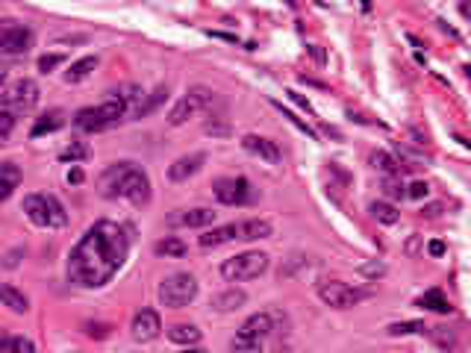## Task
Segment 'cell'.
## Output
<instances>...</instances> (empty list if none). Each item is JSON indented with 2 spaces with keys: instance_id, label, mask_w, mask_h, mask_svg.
Wrapping results in <instances>:
<instances>
[{
  "instance_id": "cell-42",
  "label": "cell",
  "mask_w": 471,
  "mask_h": 353,
  "mask_svg": "<svg viewBox=\"0 0 471 353\" xmlns=\"http://www.w3.org/2000/svg\"><path fill=\"white\" fill-rule=\"evenodd\" d=\"M85 333H89L92 339H106L112 333V327L110 324H85Z\"/></svg>"
},
{
  "instance_id": "cell-44",
  "label": "cell",
  "mask_w": 471,
  "mask_h": 353,
  "mask_svg": "<svg viewBox=\"0 0 471 353\" xmlns=\"http://www.w3.org/2000/svg\"><path fill=\"white\" fill-rule=\"evenodd\" d=\"M21 256H24V248H15V251H9V253L4 256V268H15V265L21 262Z\"/></svg>"
},
{
  "instance_id": "cell-22",
  "label": "cell",
  "mask_w": 471,
  "mask_h": 353,
  "mask_svg": "<svg viewBox=\"0 0 471 353\" xmlns=\"http://www.w3.org/2000/svg\"><path fill=\"white\" fill-rule=\"evenodd\" d=\"M62 127H65V112H62V109H51L48 115H41V118L33 124L30 136H33V139H38V136H48V132L62 130Z\"/></svg>"
},
{
  "instance_id": "cell-27",
  "label": "cell",
  "mask_w": 471,
  "mask_h": 353,
  "mask_svg": "<svg viewBox=\"0 0 471 353\" xmlns=\"http://www.w3.org/2000/svg\"><path fill=\"white\" fill-rule=\"evenodd\" d=\"M162 100H168V88H165V85H157L151 95H144V100H142V106L136 109L133 121H136V118H144V115H151V112H157Z\"/></svg>"
},
{
  "instance_id": "cell-40",
  "label": "cell",
  "mask_w": 471,
  "mask_h": 353,
  "mask_svg": "<svg viewBox=\"0 0 471 353\" xmlns=\"http://www.w3.org/2000/svg\"><path fill=\"white\" fill-rule=\"evenodd\" d=\"M62 62H65V53H45V56H38V71L51 74L53 68H59Z\"/></svg>"
},
{
  "instance_id": "cell-2",
  "label": "cell",
  "mask_w": 471,
  "mask_h": 353,
  "mask_svg": "<svg viewBox=\"0 0 471 353\" xmlns=\"http://www.w3.org/2000/svg\"><path fill=\"white\" fill-rule=\"evenodd\" d=\"M97 189H100L103 197H110V201L124 197V201H130L133 206H144L147 201H151V176L133 162L110 165L100 174Z\"/></svg>"
},
{
  "instance_id": "cell-45",
  "label": "cell",
  "mask_w": 471,
  "mask_h": 353,
  "mask_svg": "<svg viewBox=\"0 0 471 353\" xmlns=\"http://www.w3.org/2000/svg\"><path fill=\"white\" fill-rule=\"evenodd\" d=\"M53 41L56 44H83V41H89V36H83V33H77V36H56Z\"/></svg>"
},
{
  "instance_id": "cell-41",
  "label": "cell",
  "mask_w": 471,
  "mask_h": 353,
  "mask_svg": "<svg viewBox=\"0 0 471 353\" xmlns=\"http://www.w3.org/2000/svg\"><path fill=\"white\" fill-rule=\"evenodd\" d=\"M427 194H430V186H427L424 180H416L410 189H406V197H413V201H424Z\"/></svg>"
},
{
  "instance_id": "cell-12",
  "label": "cell",
  "mask_w": 471,
  "mask_h": 353,
  "mask_svg": "<svg viewBox=\"0 0 471 353\" xmlns=\"http://www.w3.org/2000/svg\"><path fill=\"white\" fill-rule=\"evenodd\" d=\"M242 147L248 153H253V157H260L263 162H268V165H277V162L283 159V153H280V147H277V142H271L265 136H256V132H248V136L242 139Z\"/></svg>"
},
{
  "instance_id": "cell-50",
  "label": "cell",
  "mask_w": 471,
  "mask_h": 353,
  "mask_svg": "<svg viewBox=\"0 0 471 353\" xmlns=\"http://www.w3.org/2000/svg\"><path fill=\"white\" fill-rule=\"evenodd\" d=\"M427 251H430L433 256H442L445 253V245H442V241H430V248H427Z\"/></svg>"
},
{
  "instance_id": "cell-29",
  "label": "cell",
  "mask_w": 471,
  "mask_h": 353,
  "mask_svg": "<svg viewBox=\"0 0 471 353\" xmlns=\"http://www.w3.org/2000/svg\"><path fill=\"white\" fill-rule=\"evenodd\" d=\"M0 353H36V344L24 336H6L0 333Z\"/></svg>"
},
{
  "instance_id": "cell-8",
  "label": "cell",
  "mask_w": 471,
  "mask_h": 353,
  "mask_svg": "<svg viewBox=\"0 0 471 353\" xmlns=\"http://www.w3.org/2000/svg\"><path fill=\"white\" fill-rule=\"evenodd\" d=\"M318 297L324 300L327 306H333V309H351L359 300L371 297V292L369 289H356V285L342 283V280H321L318 283Z\"/></svg>"
},
{
  "instance_id": "cell-3",
  "label": "cell",
  "mask_w": 471,
  "mask_h": 353,
  "mask_svg": "<svg viewBox=\"0 0 471 353\" xmlns=\"http://www.w3.org/2000/svg\"><path fill=\"white\" fill-rule=\"evenodd\" d=\"M24 212L41 230H62L68 224V212L62 206V201L56 194H27L24 197Z\"/></svg>"
},
{
  "instance_id": "cell-15",
  "label": "cell",
  "mask_w": 471,
  "mask_h": 353,
  "mask_svg": "<svg viewBox=\"0 0 471 353\" xmlns=\"http://www.w3.org/2000/svg\"><path fill=\"white\" fill-rule=\"evenodd\" d=\"M206 162V153H189V157H180L174 165L168 168V180L171 183H186L189 176H195Z\"/></svg>"
},
{
  "instance_id": "cell-24",
  "label": "cell",
  "mask_w": 471,
  "mask_h": 353,
  "mask_svg": "<svg viewBox=\"0 0 471 353\" xmlns=\"http://www.w3.org/2000/svg\"><path fill=\"white\" fill-rule=\"evenodd\" d=\"M97 65H100L97 56H83V59L71 62V68L65 71V83H83V80H89Z\"/></svg>"
},
{
  "instance_id": "cell-5",
  "label": "cell",
  "mask_w": 471,
  "mask_h": 353,
  "mask_svg": "<svg viewBox=\"0 0 471 353\" xmlns=\"http://www.w3.org/2000/svg\"><path fill=\"white\" fill-rule=\"evenodd\" d=\"M124 106L115 103V100H103L97 106H85L74 115V127L83 130V132H100V130H110L115 124H121L124 118Z\"/></svg>"
},
{
  "instance_id": "cell-10",
  "label": "cell",
  "mask_w": 471,
  "mask_h": 353,
  "mask_svg": "<svg viewBox=\"0 0 471 353\" xmlns=\"http://www.w3.org/2000/svg\"><path fill=\"white\" fill-rule=\"evenodd\" d=\"M212 194L218 197V204L224 206H245L253 201V186L245 176H218L212 183Z\"/></svg>"
},
{
  "instance_id": "cell-39",
  "label": "cell",
  "mask_w": 471,
  "mask_h": 353,
  "mask_svg": "<svg viewBox=\"0 0 471 353\" xmlns=\"http://www.w3.org/2000/svg\"><path fill=\"white\" fill-rule=\"evenodd\" d=\"M271 103H274L277 109H280V112H283V118H286V121H292V124H295L297 130H301V132H307V136H309V139H315V130H312V127H309L307 121H301V118H297V115L292 112V109H286L283 103H277V100H271Z\"/></svg>"
},
{
  "instance_id": "cell-9",
  "label": "cell",
  "mask_w": 471,
  "mask_h": 353,
  "mask_svg": "<svg viewBox=\"0 0 471 353\" xmlns=\"http://www.w3.org/2000/svg\"><path fill=\"white\" fill-rule=\"evenodd\" d=\"M36 41V33L24 24H18L12 18H4L0 21V51L9 53V56H21L33 48Z\"/></svg>"
},
{
  "instance_id": "cell-4",
  "label": "cell",
  "mask_w": 471,
  "mask_h": 353,
  "mask_svg": "<svg viewBox=\"0 0 471 353\" xmlns=\"http://www.w3.org/2000/svg\"><path fill=\"white\" fill-rule=\"evenodd\" d=\"M268 253L263 251H245V253H236L230 259L221 262V277L227 283H245V280H256L268 271Z\"/></svg>"
},
{
  "instance_id": "cell-52",
  "label": "cell",
  "mask_w": 471,
  "mask_h": 353,
  "mask_svg": "<svg viewBox=\"0 0 471 353\" xmlns=\"http://www.w3.org/2000/svg\"><path fill=\"white\" fill-rule=\"evenodd\" d=\"M180 353H209V350L206 347H183Z\"/></svg>"
},
{
  "instance_id": "cell-17",
  "label": "cell",
  "mask_w": 471,
  "mask_h": 353,
  "mask_svg": "<svg viewBox=\"0 0 471 353\" xmlns=\"http://www.w3.org/2000/svg\"><path fill=\"white\" fill-rule=\"evenodd\" d=\"M271 330H274L271 315H268V312H256V315H250V318L242 324L239 333H242V336H250V339H260V342H265V339L271 336Z\"/></svg>"
},
{
  "instance_id": "cell-14",
  "label": "cell",
  "mask_w": 471,
  "mask_h": 353,
  "mask_svg": "<svg viewBox=\"0 0 471 353\" xmlns=\"http://www.w3.org/2000/svg\"><path fill=\"white\" fill-rule=\"evenodd\" d=\"M216 221V212L198 206V209H177L174 215H168V224L171 227H209Z\"/></svg>"
},
{
  "instance_id": "cell-37",
  "label": "cell",
  "mask_w": 471,
  "mask_h": 353,
  "mask_svg": "<svg viewBox=\"0 0 471 353\" xmlns=\"http://www.w3.org/2000/svg\"><path fill=\"white\" fill-rule=\"evenodd\" d=\"M383 194H386L389 201H403L406 189L401 183V176H386V180H383Z\"/></svg>"
},
{
  "instance_id": "cell-20",
  "label": "cell",
  "mask_w": 471,
  "mask_h": 353,
  "mask_svg": "<svg viewBox=\"0 0 471 353\" xmlns=\"http://www.w3.org/2000/svg\"><path fill=\"white\" fill-rule=\"evenodd\" d=\"M248 303V295L242 292V289H227V292H221V295H216L212 297V309L216 312H236V309H242Z\"/></svg>"
},
{
  "instance_id": "cell-7",
  "label": "cell",
  "mask_w": 471,
  "mask_h": 353,
  "mask_svg": "<svg viewBox=\"0 0 471 353\" xmlns=\"http://www.w3.org/2000/svg\"><path fill=\"white\" fill-rule=\"evenodd\" d=\"M38 98H41V92H38V83L36 80H30V77L15 80L9 88H4V112H9V115L33 112Z\"/></svg>"
},
{
  "instance_id": "cell-32",
  "label": "cell",
  "mask_w": 471,
  "mask_h": 353,
  "mask_svg": "<svg viewBox=\"0 0 471 353\" xmlns=\"http://www.w3.org/2000/svg\"><path fill=\"white\" fill-rule=\"evenodd\" d=\"M230 350H233V353H265V347H263L260 339H250V336H242V333L233 336Z\"/></svg>"
},
{
  "instance_id": "cell-53",
  "label": "cell",
  "mask_w": 471,
  "mask_h": 353,
  "mask_svg": "<svg viewBox=\"0 0 471 353\" xmlns=\"http://www.w3.org/2000/svg\"><path fill=\"white\" fill-rule=\"evenodd\" d=\"M4 85H6V68H0V95H4Z\"/></svg>"
},
{
  "instance_id": "cell-47",
  "label": "cell",
  "mask_w": 471,
  "mask_h": 353,
  "mask_svg": "<svg viewBox=\"0 0 471 353\" xmlns=\"http://www.w3.org/2000/svg\"><path fill=\"white\" fill-rule=\"evenodd\" d=\"M206 132H209V136H227L230 130H227L224 124H212V121H209V124H206Z\"/></svg>"
},
{
  "instance_id": "cell-18",
  "label": "cell",
  "mask_w": 471,
  "mask_h": 353,
  "mask_svg": "<svg viewBox=\"0 0 471 353\" xmlns=\"http://www.w3.org/2000/svg\"><path fill=\"white\" fill-rule=\"evenodd\" d=\"M0 303H4L9 312H15V315H24L27 309H30V300H27V295L24 292H18L15 285H9V283H0Z\"/></svg>"
},
{
  "instance_id": "cell-54",
  "label": "cell",
  "mask_w": 471,
  "mask_h": 353,
  "mask_svg": "<svg viewBox=\"0 0 471 353\" xmlns=\"http://www.w3.org/2000/svg\"><path fill=\"white\" fill-rule=\"evenodd\" d=\"M4 142H6V139H0V147H4Z\"/></svg>"
},
{
  "instance_id": "cell-43",
  "label": "cell",
  "mask_w": 471,
  "mask_h": 353,
  "mask_svg": "<svg viewBox=\"0 0 471 353\" xmlns=\"http://www.w3.org/2000/svg\"><path fill=\"white\" fill-rule=\"evenodd\" d=\"M12 130H15V118H12L9 112H4V109H0V139H6Z\"/></svg>"
},
{
  "instance_id": "cell-1",
  "label": "cell",
  "mask_w": 471,
  "mask_h": 353,
  "mask_svg": "<svg viewBox=\"0 0 471 353\" xmlns=\"http://www.w3.org/2000/svg\"><path fill=\"white\" fill-rule=\"evenodd\" d=\"M133 248V227L95 221L68 253V280L80 289H103L124 268Z\"/></svg>"
},
{
  "instance_id": "cell-36",
  "label": "cell",
  "mask_w": 471,
  "mask_h": 353,
  "mask_svg": "<svg viewBox=\"0 0 471 353\" xmlns=\"http://www.w3.org/2000/svg\"><path fill=\"white\" fill-rule=\"evenodd\" d=\"M189 98L198 103V109H201V106H212V103L218 100L216 92H212V88H206V85H191V88H189Z\"/></svg>"
},
{
  "instance_id": "cell-25",
  "label": "cell",
  "mask_w": 471,
  "mask_h": 353,
  "mask_svg": "<svg viewBox=\"0 0 471 353\" xmlns=\"http://www.w3.org/2000/svg\"><path fill=\"white\" fill-rule=\"evenodd\" d=\"M416 306H421V309H430V312H439V315H448V312H451V300H448L439 289H430V292H427V295H421L418 300H416Z\"/></svg>"
},
{
  "instance_id": "cell-38",
  "label": "cell",
  "mask_w": 471,
  "mask_h": 353,
  "mask_svg": "<svg viewBox=\"0 0 471 353\" xmlns=\"http://www.w3.org/2000/svg\"><path fill=\"white\" fill-rule=\"evenodd\" d=\"M359 274L366 277V280H380L383 274H386V262H380V259L362 262V265H359Z\"/></svg>"
},
{
  "instance_id": "cell-30",
  "label": "cell",
  "mask_w": 471,
  "mask_h": 353,
  "mask_svg": "<svg viewBox=\"0 0 471 353\" xmlns=\"http://www.w3.org/2000/svg\"><path fill=\"white\" fill-rule=\"evenodd\" d=\"M159 256H186L189 253V245L183 238H174V236H168L162 241H157V248H154Z\"/></svg>"
},
{
  "instance_id": "cell-26",
  "label": "cell",
  "mask_w": 471,
  "mask_h": 353,
  "mask_svg": "<svg viewBox=\"0 0 471 353\" xmlns=\"http://www.w3.org/2000/svg\"><path fill=\"white\" fill-rule=\"evenodd\" d=\"M195 112H198V103L186 95V98H183V100H177V103H174V109H171V112H168V124H171V127H180V124H186V121H189L191 115H195Z\"/></svg>"
},
{
  "instance_id": "cell-49",
  "label": "cell",
  "mask_w": 471,
  "mask_h": 353,
  "mask_svg": "<svg viewBox=\"0 0 471 353\" xmlns=\"http://www.w3.org/2000/svg\"><path fill=\"white\" fill-rule=\"evenodd\" d=\"M83 180H85V174H83L80 168H71V171H68V183H71V186H80Z\"/></svg>"
},
{
  "instance_id": "cell-21",
  "label": "cell",
  "mask_w": 471,
  "mask_h": 353,
  "mask_svg": "<svg viewBox=\"0 0 471 353\" xmlns=\"http://www.w3.org/2000/svg\"><path fill=\"white\" fill-rule=\"evenodd\" d=\"M18 186H21V168L15 162H4L0 165V201H9Z\"/></svg>"
},
{
  "instance_id": "cell-31",
  "label": "cell",
  "mask_w": 471,
  "mask_h": 353,
  "mask_svg": "<svg viewBox=\"0 0 471 353\" xmlns=\"http://www.w3.org/2000/svg\"><path fill=\"white\" fill-rule=\"evenodd\" d=\"M369 212L380 221V224H398V218H401V212H398L392 204H386V201H374V204L369 206Z\"/></svg>"
},
{
  "instance_id": "cell-19",
  "label": "cell",
  "mask_w": 471,
  "mask_h": 353,
  "mask_svg": "<svg viewBox=\"0 0 471 353\" xmlns=\"http://www.w3.org/2000/svg\"><path fill=\"white\" fill-rule=\"evenodd\" d=\"M274 233L271 221L265 218H250V221H239V241H256V238H268Z\"/></svg>"
},
{
  "instance_id": "cell-33",
  "label": "cell",
  "mask_w": 471,
  "mask_h": 353,
  "mask_svg": "<svg viewBox=\"0 0 471 353\" xmlns=\"http://www.w3.org/2000/svg\"><path fill=\"white\" fill-rule=\"evenodd\" d=\"M89 144H85V142H71L65 150H62L59 153V159L62 162H83V159H89Z\"/></svg>"
},
{
  "instance_id": "cell-23",
  "label": "cell",
  "mask_w": 471,
  "mask_h": 353,
  "mask_svg": "<svg viewBox=\"0 0 471 353\" xmlns=\"http://www.w3.org/2000/svg\"><path fill=\"white\" fill-rule=\"evenodd\" d=\"M168 339L174 344H183V347H195L203 339V333L195 324H174V327H168Z\"/></svg>"
},
{
  "instance_id": "cell-35",
  "label": "cell",
  "mask_w": 471,
  "mask_h": 353,
  "mask_svg": "<svg viewBox=\"0 0 471 353\" xmlns=\"http://www.w3.org/2000/svg\"><path fill=\"white\" fill-rule=\"evenodd\" d=\"M427 330H430V327H427ZM430 336H433V342H436L439 347H445V350H454V347H457V333H454V330H448V327H433Z\"/></svg>"
},
{
  "instance_id": "cell-6",
  "label": "cell",
  "mask_w": 471,
  "mask_h": 353,
  "mask_svg": "<svg viewBox=\"0 0 471 353\" xmlns=\"http://www.w3.org/2000/svg\"><path fill=\"white\" fill-rule=\"evenodd\" d=\"M195 297H198V280L191 274H186V271L168 274L159 283V303L168 306V309H183Z\"/></svg>"
},
{
  "instance_id": "cell-51",
  "label": "cell",
  "mask_w": 471,
  "mask_h": 353,
  "mask_svg": "<svg viewBox=\"0 0 471 353\" xmlns=\"http://www.w3.org/2000/svg\"><path fill=\"white\" fill-rule=\"evenodd\" d=\"M439 212H442V204H430V206L424 209V215H427V218H436Z\"/></svg>"
},
{
  "instance_id": "cell-48",
  "label": "cell",
  "mask_w": 471,
  "mask_h": 353,
  "mask_svg": "<svg viewBox=\"0 0 471 353\" xmlns=\"http://www.w3.org/2000/svg\"><path fill=\"white\" fill-rule=\"evenodd\" d=\"M307 51L312 53V59H315V62H321V65H324V62H327V53H324V51H321V48H318V44H309V48H307Z\"/></svg>"
},
{
  "instance_id": "cell-11",
  "label": "cell",
  "mask_w": 471,
  "mask_h": 353,
  "mask_svg": "<svg viewBox=\"0 0 471 353\" xmlns=\"http://www.w3.org/2000/svg\"><path fill=\"white\" fill-rule=\"evenodd\" d=\"M130 333L136 342H154L159 333H162V321L154 309H142V312L133 315V324H130Z\"/></svg>"
},
{
  "instance_id": "cell-46",
  "label": "cell",
  "mask_w": 471,
  "mask_h": 353,
  "mask_svg": "<svg viewBox=\"0 0 471 353\" xmlns=\"http://www.w3.org/2000/svg\"><path fill=\"white\" fill-rule=\"evenodd\" d=\"M286 95H289V98H292V100H295L297 106H301V109H307V112H312V106H309V100H307L304 95H297V92H295V88H286Z\"/></svg>"
},
{
  "instance_id": "cell-34",
  "label": "cell",
  "mask_w": 471,
  "mask_h": 353,
  "mask_svg": "<svg viewBox=\"0 0 471 353\" xmlns=\"http://www.w3.org/2000/svg\"><path fill=\"white\" fill-rule=\"evenodd\" d=\"M424 330H427L424 321H398L389 327V336H418Z\"/></svg>"
},
{
  "instance_id": "cell-13",
  "label": "cell",
  "mask_w": 471,
  "mask_h": 353,
  "mask_svg": "<svg viewBox=\"0 0 471 353\" xmlns=\"http://www.w3.org/2000/svg\"><path fill=\"white\" fill-rule=\"evenodd\" d=\"M110 100L121 103V106H124V112L133 118V115H136V109H139L142 100H144V92H142V85H139V83H121V85L110 88Z\"/></svg>"
},
{
  "instance_id": "cell-28",
  "label": "cell",
  "mask_w": 471,
  "mask_h": 353,
  "mask_svg": "<svg viewBox=\"0 0 471 353\" xmlns=\"http://www.w3.org/2000/svg\"><path fill=\"white\" fill-rule=\"evenodd\" d=\"M371 165H374L380 174H386V176H401V171H403V165L392 157V153H386V150L371 153Z\"/></svg>"
},
{
  "instance_id": "cell-16",
  "label": "cell",
  "mask_w": 471,
  "mask_h": 353,
  "mask_svg": "<svg viewBox=\"0 0 471 353\" xmlns=\"http://www.w3.org/2000/svg\"><path fill=\"white\" fill-rule=\"evenodd\" d=\"M227 241H239V224L212 227V230H206V233L198 238V245H201V248H221V245H227Z\"/></svg>"
}]
</instances>
